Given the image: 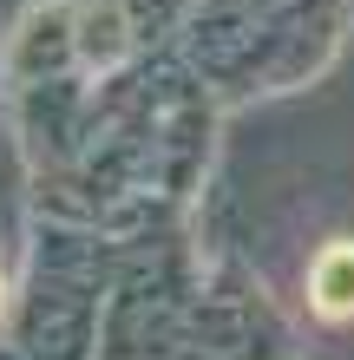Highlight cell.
I'll use <instances>...</instances> for the list:
<instances>
[{
  "mask_svg": "<svg viewBox=\"0 0 354 360\" xmlns=\"http://www.w3.org/2000/svg\"><path fill=\"white\" fill-rule=\"evenodd\" d=\"M308 308L322 321H354V243H328L308 269Z\"/></svg>",
  "mask_w": 354,
  "mask_h": 360,
  "instance_id": "1",
  "label": "cell"
}]
</instances>
